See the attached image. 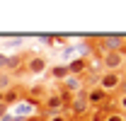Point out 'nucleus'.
Listing matches in <instances>:
<instances>
[{
	"label": "nucleus",
	"instance_id": "1",
	"mask_svg": "<svg viewBox=\"0 0 126 121\" xmlns=\"http://www.w3.org/2000/svg\"><path fill=\"white\" fill-rule=\"evenodd\" d=\"M124 65H126V48L124 51L102 53V68H104V73H121Z\"/></svg>",
	"mask_w": 126,
	"mask_h": 121
},
{
	"label": "nucleus",
	"instance_id": "2",
	"mask_svg": "<svg viewBox=\"0 0 126 121\" xmlns=\"http://www.w3.org/2000/svg\"><path fill=\"white\" fill-rule=\"evenodd\" d=\"M97 46L102 48V53H111V51H124L126 44H124V36L121 34H104L97 39Z\"/></svg>",
	"mask_w": 126,
	"mask_h": 121
},
{
	"label": "nucleus",
	"instance_id": "3",
	"mask_svg": "<svg viewBox=\"0 0 126 121\" xmlns=\"http://www.w3.org/2000/svg\"><path fill=\"white\" fill-rule=\"evenodd\" d=\"M70 111H73V116H87V111H90V102H87V90L82 87L78 90L73 97H70Z\"/></svg>",
	"mask_w": 126,
	"mask_h": 121
},
{
	"label": "nucleus",
	"instance_id": "4",
	"mask_svg": "<svg viewBox=\"0 0 126 121\" xmlns=\"http://www.w3.org/2000/svg\"><path fill=\"white\" fill-rule=\"evenodd\" d=\"M41 106H44V114H41V116H46V114H56V111H61L63 106H68V104L63 102L61 92L56 90V92H46V94H44Z\"/></svg>",
	"mask_w": 126,
	"mask_h": 121
},
{
	"label": "nucleus",
	"instance_id": "5",
	"mask_svg": "<svg viewBox=\"0 0 126 121\" xmlns=\"http://www.w3.org/2000/svg\"><path fill=\"white\" fill-rule=\"evenodd\" d=\"M87 90V102H90V109H99V106H104L109 102V94L102 90L99 85H94V87H85Z\"/></svg>",
	"mask_w": 126,
	"mask_h": 121
},
{
	"label": "nucleus",
	"instance_id": "6",
	"mask_svg": "<svg viewBox=\"0 0 126 121\" xmlns=\"http://www.w3.org/2000/svg\"><path fill=\"white\" fill-rule=\"evenodd\" d=\"M46 56H27L24 60V73H29V75H41L44 70H46Z\"/></svg>",
	"mask_w": 126,
	"mask_h": 121
},
{
	"label": "nucleus",
	"instance_id": "7",
	"mask_svg": "<svg viewBox=\"0 0 126 121\" xmlns=\"http://www.w3.org/2000/svg\"><path fill=\"white\" fill-rule=\"evenodd\" d=\"M121 73H102V77H99V87L107 92V94H111V92L119 90V85H121Z\"/></svg>",
	"mask_w": 126,
	"mask_h": 121
},
{
	"label": "nucleus",
	"instance_id": "8",
	"mask_svg": "<svg viewBox=\"0 0 126 121\" xmlns=\"http://www.w3.org/2000/svg\"><path fill=\"white\" fill-rule=\"evenodd\" d=\"M27 97V90H22V87H10L7 92H2V104L5 106H12V104H19L22 99Z\"/></svg>",
	"mask_w": 126,
	"mask_h": 121
},
{
	"label": "nucleus",
	"instance_id": "9",
	"mask_svg": "<svg viewBox=\"0 0 126 121\" xmlns=\"http://www.w3.org/2000/svg\"><path fill=\"white\" fill-rule=\"evenodd\" d=\"M68 73L75 77H85V73H87V58H73L70 63H68Z\"/></svg>",
	"mask_w": 126,
	"mask_h": 121
},
{
	"label": "nucleus",
	"instance_id": "10",
	"mask_svg": "<svg viewBox=\"0 0 126 121\" xmlns=\"http://www.w3.org/2000/svg\"><path fill=\"white\" fill-rule=\"evenodd\" d=\"M61 90L70 92V94H75V92H78V90H82V77H75V75H68V77H65V80H63Z\"/></svg>",
	"mask_w": 126,
	"mask_h": 121
},
{
	"label": "nucleus",
	"instance_id": "11",
	"mask_svg": "<svg viewBox=\"0 0 126 121\" xmlns=\"http://www.w3.org/2000/svg\"><path fill=\"white\" fill-rule=\"evenodd\" d=\"M10 87H15V77L5 70H0V92H7Z\"/></svg>",
	"mask_w": 126,
	"mask_h": 121
},
{
	"label": "nucleus",
	"instance_id": "12",
	"mask_svg": "<svg viewBox=\"0 0 126 121\" xmlns=\"http://www.w3.org/2000/svg\"><path fill=\"white\" fill-rule=\"evenodd\" d=\"M70 75V73H68V65H53V68H51V77H53V80H65V77Z\"/></svg>",
	"mask_w": 126,
	"mask_h": 121
},
{
	"label": "nucleus",
	"instance_id": "13",
	"mask_svg": "<svg viewBox=\"0 0 126 121\" xmlns=\"http://www.w3.org/2000/svg\"><path fill=\"white\" fill-rule=\"evenodd\" d=\"M107 116H109V111L99 106V109H92V111H90V116H87L85 121H107Z\"/></svg>",
	"mask_w": 126,
	"mask_h": 121
},
{
	"label": "nucleus",
	"instance_id": "14",
	"mask_svg": "<svg viewBox=\"0 0 126 121\" xmlns=\"http://www.w3.org/2000/svg\"><path fill=\"white\" fill-rule=\"evenodd\" d=\"M39 116H41V114H39ZM41 119H44V121H70L68 116H65V114H63V111H56V114H46V116H41Z\"/></svg>",
	"mask_w": 126,
	"mask_h": 121
},
{
	"label": "nucleus",
	"instance_id": "15",
	"mask_svg": "<svg viewBox=\"0 0 126 121\" xmlns=\"http://www.w3.org/2000/svg\"><path fill=\"white\" fill-rule=\"evenodd\" d=\"M107 121H126V116L121 114V111H109V116H107Z\"/></svg>",
	"mask_w": 126,
	"mask_h": 121
},
{
	"label": "nucleus",
	"instance_id": "16",
	"mask_svg": "<svg viewBox=\"0 0 126 121\" xmlns=\"http://www.w3.org/2000/svg\"><path fill=\"white\" fill-rule=\"evenodd\" d=\"M116 109H119L121 114H126V94H124V97H119V102H116Z\"/></svg>",
	"mask_w": 126,
	"mask_h": 121
},
{
	"label": "nucleus",
	"instance_id": "17",
	"mask_svg": "<svg viewBox=\"0 0 126 121\" xmlns=\"http://www.w3.org/2000/svg\"><path fill=\"white\" fill-rule=\"evenodd\" d=\"M116 92H119V97H124V94H126V75L121 77V85H119V90H116Z\"/></svg>",
	"mask_w": 126,
	"mask_h": 121
},
{
	"label": "nucleus",
	"instance_id": "18",
	"mask_svg": "<svg viewBox=\"0 0 126 121\" xmlns=\"http://www.w3.org/2000/svg\"><path fill=\"white\" fill-rule=\"evenodd\" d=\"M39 41L41 44H53V36L51 34H44V36H39Z\"/></svg>",
	"mask_w": 126,
	"mask_h": 121
},
{
	"label": "nucleus",
	"instance_id": "19",
	"mask_svg": "<svg viewBox=\"0 0 126 121\" xmlns=\"http://www.w3.org/2000/svg\"><path fill=\"white\" fill-rule=\"evenodd\" d=\"M5 68H7V56L0 53V70H5Z\"/></svg>",
	"mask_w": 126,
	"mask_h": 121
},
{
	"label": "nucleus",
	"instance_id": "20",
	"mask_svg": "<svg viewBox=\"0 0 126 121\" xmlns=\"http://www.w3.org/2000/svg\"><path fill=\"white\" fill-rule=\"evenodd\" d=\"M7 46H12V48H17V46H22V39H12V41H7Z\"/></svg>",
	"mask_w": 126,
	"mask_h": 121
},
{
	"label": "nucleus",
	"instance_id": "21",
	"mask_svg": "<svg viewBox=\"0 0 126 121\" xmlns=\"http://www.w3.org/2000/svg\"><path fill=\"white\" fill-rule=\"evenodd\" d=\"M24 121H44V119H41L39 114H34V116H27V119H24Z\"/></svg>",
	"mask_w": 126,
	"mask_h": 121
},
{
	"label": "nucleus",
	"instance_id": "22",
	"mask_svg": "<svg viewBox=\"0 0 126 121\" xmlns=\"http://www.w3.org/2000/svg\"><path fill=\"white\" fill-rule=\"evenodd\" d=\"M7 109H10V106H5V104H0V119H2V116H5V114H7Z\"/></svg>",
	"mask_w": 126,
	"mask_h": 121
},
{
	"label": "nucleus",
	"instance_id": "23",
	"mask_svg": "<svg viewBox=\"0 0 126 121\" xmlns=\"http://www.w3.org/2000/svg\"><path fill=\"white\" fill-rule=\"evenodd\" d=\"M0 104H2V92H0Z\"/></svg>",
	"mask_w": 126,
	"mask_h": 121
},
{
	"label": "nucleus",
	"instance_id": "24",
	"mask_svg": "<svg viewBox=\"0 0 126 121\" xmlns=\"http://www.w3.org/2000/svg\"><path fill=\"white\" fill-rule=\"evenodd\" d=\"M124 116H126V114H124Z\"/></svg>",
	"mask_w": 126,
	"mask_h": 121
}]
</instances>
